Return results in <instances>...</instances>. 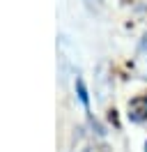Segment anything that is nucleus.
Wrapping results in <instances>:
<instances>
[{
  "label": "nucleus",
  "instance_id": "obj_1",
  "mask_svg": "<svg viewBox=\"0 0 147 152\" xmlns=\"http://www.w3.org/2000/svg\"><path fill=\"white\" fill-rule=\"evenodd\" d=\"M71 152H110V148L103 141L94 138V136H87V134H81L78 141L74 143Z\"/></svg>",
  "mask_w": 147,
  "mask_h": 152
},
{
  "label": "nucleus",
  "instance_id": "obj_2",
  "mask_svg": "<svg viewBox=\"0 0 147 152\" xmlns=\"http://www.w3.org/2000/svg\"><path fill=\"white\" fill-rule=\"evenodd\" d=\"M129 118L136 120V122L147 120V97H136V99L129 104Z\"/></svg>",
  "mask_w": 147,
  "mask_h": 152
},
{
  "label": "nucleus",
  "instance_id": "obj_3",
  "mask_svg": "<svg viewBox=\"0 0 147 152\" xmlns=\"http://www.w3.org/2000/svg\"><path fill=\"white\" fill-rule=\"evenodd\" d=\"M78 97H81V102L87 106V92H85V86H83V81L78 78Z\"/></svg>",
  "mask_w": 147,
  "mask_h": 152
},
{
  "label": "nucleus",
  "instance_id": "obj_4",
  "mask_svg": "<svg viewBox=\"0 0 147 152\" xmlns=\"http://www.w3.org/2000/svg\"><path fill=\"white\" fill-rule=\"evenodd\" d=\"M85 2H87L90 10H97V7H99V0H85Z\"/></svg>",
  "mask_w": 147,
  "mask_h": 152
},
{
  "label": "nucleus",
  "instance_id": "obj_5",
  "mask_svg": "<svg viewBox=\"0 0 147 152\" xmlns=\"http://www.w3.org/2000/svg\"><path fill=\"white\" fill-rule=\"evenodd\" d=\"M143 48H147V35H145V39H143Z\"/></svg>",
  "mask_w": 147,
  "mask_h": 152
},
{
  "label": "nucleus",
  "instance_id": "obj_6",
  "mask_svg": "<svg viewBox=\"0 0 147 152\" xmlns=\"http://www.w3.org/2000/svg\"><path fill=\"white\" fill-rule=\"evenodd\" d=\"M145 152H147V143H145Z\"/></svg>",
  "mask_w": 147,
  "mask_h": 152
}]
</instances>
